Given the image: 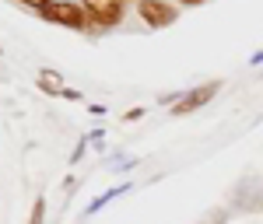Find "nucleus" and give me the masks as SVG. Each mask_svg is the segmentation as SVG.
<instances>
[{"label": "nucleus", "instance_id": "obj_1", "mask_svg": "<svg viewBox=\"0 0 263 224\" xmlns=\"http://www.w3.org/2000/svg\"><path fill=\"white\" fill-rule=\"evenodd\" d=\"M42 18L57 21V25H67V28H78V32H81L84 25H88V14H84V7L70 4V0H57V4H46V7H42Z\"/></svg>", "mask_w": 263, "mask_h": 224}, {"label": "nucleus", "instance_id": "obj_2", "mask_svg": "<svg viewBox=\"0 0 263 224\" xmlns=\"http://www.w3.org/2000/svg\"><path fill=\"white\" fill-rule=\"evenodd\" d=\"M84 4V14L91 25H99V28H109V25H116L123 18V0H81Z\"/></svg>", "mask_w": 263, "mask_h": 224}, {"label": "nucleus", "instance_id": "obj_3", "mask_svg": "<svg viewBox=\"0 0 263 224\" xmlns=\"http://www.w3.org/2000/svg\"><path fill=\"white\" fill-rule=\"evenodd\" d=\"M137 14H141L151 28H165L176 21V7L165 0H137Z\"/></svg>", "mask_w": 263, "mask_h": 224}, {"label": "nucleus", "instance_id": "obj_4", "mask_svg": "<svg viewBox=\"0 0 263 224\" xmlns=\"http://www.w3.org/2000/svg\"><path fill=\"white\" fill-rule=\"evenodd\" d=\"M218 88H221V84L211 81V84H203V88H197V91H190V95H182L179 102H176V109H172V112H176V116H186V112H193V109L207 105L211 98H214V95H218Z\"/></svg>", "mask_w": 263, "mask_h": 224}, {"label": "nucleus", "instance_id": "obj_5", "mask_svg": "<svg viewBox=\"0 0 263 224\" xmlns=\"http://www.w3.org/2000/svg\"><path fill=\"white\" fill-rule=\"evenodd\" d=\"M32 224H42V200L35 203V210H32Z\"/></svg>", "mask_w": 263, "mask_h": 224}, {"label": "nucleus", "instance_id": "obj_6", "mask_svg": "<svg viewBox=\"0 0 263 224\" xmlns=\"http://www.w3.org/2000/svg\"><path fill=\"white\" fill-rule=\"evenodd\" d=\"M21 4H28V7H39V11H42V7H46L49 0H21Z\"/></svg>", "mask_w": 263, "mask_h": 224}, {"label": "nucleus", "instance_id": "obj_7", "mask_svg": "<svg viewBox=\"0 0 263 224\" xmlns=\"http://www.w3.org/2000/svg\"><path fill=\"white\" fill-rule=\"evenodd\" d=\"M179 4H203V0H179Z\"/></svg>", "mask_w": 263, "mask_h": 224}]
</instances>
